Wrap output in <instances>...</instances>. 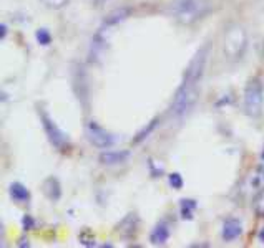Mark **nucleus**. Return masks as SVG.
<instances>
[{"instance_id": "f257e3e1", "label": "nucleus", "mask_w": 264, "mask_h": 248, "mask_svg": "<svg viewBox=\"0 0 264 248\" xmlns=\"http://www.w3.org/2000/svg\"><path fill=\"white\" fill-rule=\"evenodd\" d=\"M211 12L210 0H171L168 5L169 17L181 25H193Z\"/></svg>"}, {"instance_id": "f03ea898", "label": "nucleus", "mask_w": 264, "mask_h": 248, "mask_svg": "<svg viewBox=\"0 0 264 248\" xmlns=\"http://www.w3.org/2000/svg\"><path fill=\"white\" fill-rule=\"evenodd\" d=\"M248 46V37L246 30L239 25V23H231L226 28L224 38H223V51L226 55V58L231 61H238L241 60V56L244 55Z\"/></svg>"}, {"instance_id": "7ed1b4c3", "label": "nucleus", "mask_w": 264, "mask_h": 248, "mask_svg": "<svg viewBox=\"0 0 264 248\" xmlns=\"http://www.w3.org/2000/svg\"><path fill=\"white\" fill-rule=\"evenodd\" d=\"M198 96H200V86L181 83V86L178 88V91L173 98L171 114L176 118L186 116V114L195 108V104L198 101Z\"/></svg>"}, {"instance_id": "20e7f679", "label": "nucleus", "mask_w": 264, "mask_h": 248, "mask_svg": "<svg viewBox=\"0 0 264 248\" xmlns=\"http://www.w3.org/2000/svg\"><path fill=\"white\" fill-rule=\"evenodd\" d=\"M210 50H211V41H206L205 45L200 46V50L195 53V56H193V60L190 61V65H188V68L185 71L183 83L200 86L203 73H205V68H206V61H208V56H210Z\"/></svg>"}, {"instance_id": "39448f33", "label": "nucleus", "mask_w": 264, "mask_h": 248, "mask_svg": "<svg viewBox=\"0 0 264 248\" xmlns=\"http://www.w3.org/2000/svg\"><path fill=\"white\" fill-rule=\"evenodd\" d=\"M263 84L259 78H251L248 81L246 88H244V113L249 118H258L263 111Z\"/></svg>"}, {"instance_id": "423d86ee", "label": "nucleus", "mask_w": 264, "mask_h": 248, "mask_svg": "<svg viewBox=\"0 0 264 248\" xmlns=\"http://www.w3.org/2000/svg\"><path fill=\"white\" fill-rule=\"evenodd\" d=\"M40 113V121H42V126H44L45 129V134L49 137L50 144L56 147L58 151H67L70 147V141H68V136L65 134V132L60 129L58 126L53 123V119H52L49 114H47L44 109H39Z\"/></svg>"}, {"instance_id": "0eeeda50", "label": "nucleus", "mask_w": 264, "mask_h": 248, "mask_svg": "<svg viewBox=\"0 0 264 248\" xmlns=\"http://www.w3.org/2000/svg\"><path fill=\"white\" fill-rule=\"evenodd\" d=\"M85 129H87V139L98 149H108L116 142V137L106 129H103L102 126H98L95 121H88Z\"/></svg>"}, {"instance_id": "6e6552de", "label": "nucleus", "mask_w": 264, "mask_h": 248, "mask_svg": "<svg viewBox=\"0 0 264 248\" xmlns=\"http://www.w3.org/2000/svg\"><path fill=\"white\" fill-rule=\"evenodd\" d=\"M136 230H138V217L135 213H128L118 225L120 237L123 240H133L136 235Z\"/></svg>"}, {"instance_id": "1a4fd4ad", "label": "nucleus", "mask_w": 264, "mask_h": 248, "mask_svg": "<svg viewBox=\"0 0 264 248\" xmlns=\"http://www.w3.org/2000/svg\"><path fill=\"white\" fill-rule=\"evenodd\" d=\"M130 151H105L98 156V161L103 165H118L130 159Z\"/></svg>"}, {"instance_id": "9d476101", "label": "nucleus", "mask_w": 264, "mask_h": 248, "mask_svg": "<svg viewBox=\"0 0 264 248\" xmlns=\"http://www.w3.org/2000/svg\"><path fill=\"white\" fill-rule=\"evenodd\" d=\"M241 233H243V225L238 218H228V220L223 223V232H221V235H223L224 242L236 240V238L241 237Z\"/></svg>"}, {"instance_id": "9b49d317", "label": "nucleus", "mask_w": 264, "mask_h": 248, "mask_svg": "<svg viewBox=\"0 0 264 248\" xmlns=\"http://www.w3.org/2000/svg\"><path fill=\"white\" fill-rule=\"evenodd\" d=\"M42 189H44V194L47 199H50L52 202H58L60 197H62V185H60L58 179L56 177H49L44 180V185H42Z\"/></svg>"}, {"instance_id": "f8f14e48", "label": "nucleus", "mask_w": 264, "mask_h": 248, "mask_svg": "<svg viewBox=\"0 0 264 248\" xmlns=\"http://www.w3.org/2000/svg\"><path fill=\"white\" fill-rule=\"evenodd\" d=\"M131 15V8L130 7H118L115 10H111L103 20V25L105 27H113V25H118L123 20H126Z\"/></svg>"}, {"instance_id": "ddd939ff", "label": "nucleus", "mask_w": 264, "mask_h": 248, "mask_svg": "<svg viewBox=\"0 0 264 248\" xmlns=\"http://www.w3.org/2000/svg\"><path fill=\"white\" fill-rule=\"evenodd\" d=\"M169 238V227L166 222H159L150 233V242L153 245H164Z\"/></svg>"}, {"instance_id": "4468645a", "label": "nucleus", "mask_w": 264, "mask_h": 248, "mask_svg": "<svg viewBox=\"0 0 264 248\" xmlns=\"http://www.w3.org/2000/svg\"><path fill=\"white\" fill-rule=\"evenodd\" d=\"M8 194H10L13 202H17V204H27L28 200H30V192H28V189L20 182L10 184V187H8Z\"/></svg>"}, {"instance_id": "2eb2a0df", "label": "nucleus", "mask_w": 264, "mask_h": 248, "mask_svg": "<svg viewBox=\"0 0 264 248\" xmlns=\"http://www.w3.org/2000/svg\"><path fill=\"white\" fill-rule=\"evenodd\" d=\"M198 207L196 200L193 199H181L180 200V213H181V218L183 220H191L193 218V213H195Z\"/></svg>"}, {"instance_id": "dca6fc26", "label": "nucleus", "mask_w": 264, "mask_h": 248, "mask_svg": "<svg viewBox=\"0 0 264 248\" xmlns=\"http://www.w3.org/2000/svg\"><path fill=\"white\" fill-rule=\"evenodd\" d=\"M158 124H159V118H153L152 121H150L148 124H146V126L143 127V129H141L138 134L135 136V139H133V142L135 144H140L141 141H145L146 137H148L150 134H152V132L157 129L158 127Z\"/></svg>"}, {"instance_id": "f3484780", "label": "nucleus", "mask_w": 264, "mask_h": 248, "mask_svg": "<svg viewBox=\"0 0 264 248\" xmlns=\"http://www.w3.org/2000/svg\"><path fill=\"white\" fill-rule=\"evenodd\" d=\"M253 205H254V212H256V215L264 218V189H261L256 195H254Z\"/></svg>"}, {"instance_id": "a211bd4d", "label": "nucleus", "mask_w": 264, "mask_h": 248, "mask_svg": "<svg viewBox=\"0 0 264 248\" xmlns=\"http://www.w3.org/2000/svg\"><path fill=\"white\" fill-rule=\"evenodd\" d=\"M78 238L83 247H95V237H93V233L90 232V228H83V230L80 232Z\"/></svg>"}, {"instance_id": "6ab92c4d", "label": "nucleus", "mask_w": 264, "mask_h": 248, "mask_svg": "<svg viewBox=\"0 0 264 248\" xmlns=\"http://www.w3.org/2000/svg\"><path fill=\"white\" fill-rule=\"evenodd\" d=\"M35 38L42 46H49L52 43V35L47 28H39V30L35 32Z\"/></svg>"}, {"instance_id": "aec40b11", "label": "nucleus", "mask_w": 264, "mask_h": 248, "mask_svg": "<svg viewBox=\"0 0 264 248\" xmlns=\"http://www.w3.org/2000/svg\"><path fill=\"white\" fill-rule=\"evenodd\" d=\"M168 182L169 185H171V189L174 190H180L183 185H185V180H183V177L178 172H171L168 175Z\"/></svg>"}, {"instance_id": "412c9836", "label": "nucleus", "mask_w": 264, "mask_h": 248, "mask_svg": "<svg viewBox=\"0 0 264 248\" xmlns=\"http://www.w3.org/2000/svg\"><path fill=\"white\" fill-rule=\"evenodd\" d=\"M42 3H44L45 7L49 8H53V10H58V8L65 7L68 3V0H40Z\"/></svg>"}, {"instance_id": "4be33fe9", "label": "nucleus", "mask_w": 264, "mask_h": 248, "mask_svg": "<svg viewBox=\"0 0 264 248\" xmlns=\"http://www.w3.org/2000/svg\"><path fill=\"white\" fill-rule=\"evenodd\" d=\"M22 225H23V228H25V230H34V228H35V220L30 215H23Z\"/></svg>"}, {"instance_id": "5701e85b", "label": "nucleus", "mask_w": 264, "mask_h": 248, "mask_svg": "<svg viewBox=\"0 0 264 248\" xmlns=\"http://www.w3.org/2000/svg\"><path fill=\"white\" fill-rule=\"evenodd\" d=\"M0 37L2 38L7 37V25L5 23H0Z\"/></svg>"}, {"instance_id": "b1692460", "label": "nucleus", "mask_w": 264, "mask_h": 248, "mask_svg": "<svg viewBox=\"0 0 264 248\" xmlns=\"http://www.w3.org/2000/svg\"><path fill=\"white\" fill-rule=\"evenodd\" d=\"M258 237H259V240L264 243V227L261 228V230H259V235H258Z\"/></svg>"}, {"instance_id": "393cba45", "label": "nucleus", "mask_w": 264, "mask_h": 248, "mask_svg": "<svg viewBox=\"0 0 264 248\" xmlns=\"http://www.w3.org/2000/svg\"><path fill=\"white\" fill-rule=\"evenodd\" d=\"M97 3H103V2H106V0H95Z\"/></svg>"}, {"instance_id": "a878e982", "label": "nucleus", "mask_w": 264, "mask_h": 248, "mask_svg": "<svg viewBox=\"0 0 264 248\" xmlns=\"http://www.w3.org/2000/svg\"><path fill=\"white\" fill-rule=\"evenodd\" d=\"M263 159H264V152H263Z\"/></svg>"}]
</instances>
